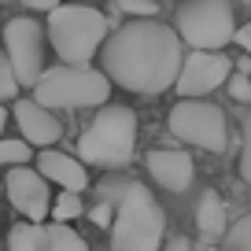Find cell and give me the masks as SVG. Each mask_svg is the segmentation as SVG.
I'll return each mask as SVG.
<instances>
[{
  "instance_id": "20",
  "label": "cell",
  "mask_w": 251,
  "mask_h": 251,
  "mask_svg": "<svg viewBox=\"0 0 251 251\" xmlns=\"http://www.w3.org/2000/svg\"><path fill=\"white\" fill-rule=\"evenodd\" d=\"M115 8L129 19H155L159 15V4L155 0H115Z\"/></svg>"
},
{
  "instance_id": "8",
  "label": "cell",
  "mask_w": 251,
  "mask_h": 251,
  "mask_svg": "<svg viewBox=\"0 0 251 251\" xmlns=\"http://www.w3.org/2000/svg\"><path fill=\"white\" fill-rule=\"evenodd\" d=\"M4 59H8L11 74H15L19 89H33V81L45 71V30L37 19L19 15L4 26Z\"/></svg>"
},
{
  "instance_id": "13",
  "label": "cell",
  "mask_w": 251,
  "mask_h": 251,
  "mask_svg": "<svg viewBox=\"0 0 251 251\" xmlns=\"http://www.w3.org/2000/svg\"><path fill=\"white\" fill-rule=\"evenodd\" d=\"M148 174L166 188V192H185V188L192 185V177H196V166H192V159H188L185 151H177V148H155L148 155Z\"/></svg>"
},
{
  "instance_id": "12",
  "label": "cell",
  "mask_w": 251,
  "mask_h": 251,
  "mask_svg": "<svg viewBox=\"0 0 251 251\" xmlns=\"http://www.w3.org/2000/svg\"><path fill=\"white\" fill-rule=\"evenodd\" d=\"M37 174L52 185H59L63 192H85L89 188V170L85 163H78V155H67V151H55V148H41L37 155Z\"/></svg>"
},
{
  "instance_id": "25",
  "label": "cell",
  "mask_w": 251,
  "mask_h": 251,
  "mask_svg": "<svg viewBox=\"0 0 251 251\" xmlns=\"http://www.w3.org/2000/svg\"><path fill=\"white\" fill-rule=\"evenodd\" d=\"M23 8H30V11H52V8H59L63 0H19Z\"/></svg>"
},
{
  "instance_id": "1",
  "label": "cell",
  "mask_w": 251,
  "mask_h": 251,
  "mask_svg": "<svg viewBox=\"0 0 251 251\" xmlns=\"http://www.w3.org/2000/svg\"><path fill=\"white\" fill-rule=\"evenodd\" d=\"M181 37L159 19H129L100 45L103 78L129 93H166L181 71Z\"/></svg>"
},
{
  "instance_id": "19",
  "label": "cell",
  "mask_w": 251,
  "mask_h": 251,
  "mask_svg": "<svg viewBox=\"0 0 251 251\" xmlns=\"http://www.w3.org/2000/svg\"><path fill=\"white\" fill-rule=\"evenodd\" d=\"M226 244H229V251H251V214L236 218L226 229Z\"/></svg>"
},
{
  "instance_id": "22",
  "label": "cell",
  "mask_w": 251,
  "mask_h": 251,
  "mask_svg": "<svg viewBox=\"0 0 251 251\" xmlns=\"http://www.w3.org/2000/svg\"><path fill=\"white\" fill-rule=\"evenodd\" d=\"M226 89H229V96H233V100H240V103L251 100V81H248V74H229Z\"/></svg>"
},
{
  "instance_id": "28",
  "label": "cell",
  "mask_w": 251,
  "mask_h": 251,
  "mask_svg": "<svg viewBox=\"0 0 251 251\" xmlns=\"http://www.w3.org/2000/svg\"><path fill=\"white\" fill-rule=\"evenodd\" d=\"M4 126H8V107L0 103V137H4Z\"/></svg>"
},
{
  "instance_id": "11",
  "label": "cell",
  "mask_w": 251,
  "mask_h": 251,
  "mask_svg": "<svg viewBox=\"0 0 251 251\" xmlns=\"http://www.w3.org/2000/svg\"><path fill=\"white\" fill-rule=\"evenodd\" d=\"M11 115H15V122H19V141H26L30 148H52L63 137L59 118L48 107H41L37 100H19Z\"/></svg>"
},
{
  "instance_id": "18",
  "label": "cell",
  "mask_w": 251,
  "mask_h": 251,
  "mask_svg": "<svg viewBox=\"0 0 251 251\" xmlns=\"http://www.w3.org/2000/svg\"><path fill=\"white\" fill-rule=\"evenodd\" d=\"M8 251H41V226L19 222V226L8 233Z\"/></svg>"
},
{
  "instance_id": "24",
  "label": "cell",
  "mask_w": 251,
  "mask_h": 251,
  "mask_svg": "<svg viewBox=\"0 0 251 251\" xmlns=\"http://www.w3.org/2000/svg\"><path fill=\"white\" fill-rule=\"evenodd\" d=\"M89 218H93V226L107 229V226H111V218H115V207H111V203H96L93 211H89Z\"/></svg>"
},
{
  "instance_id": "10",
  "label": "cell",
  "mask_w": 251,
  "mask_h": 251,
  "mask_svg": "<svg viewBox=\"0 0 251 251\" xmlns=\"http://www.w3.org/2000/svg\"><path fill=\"white\" fill-rule=\"evenodd\" d=\"M0 185H4V192H8L11 207H15L26 222L45 226L48 207H52V192H48V181L41 177L37 170H30V166H11L8 177L0 181Z\"/></svg>"
},
{
  "instance_id": "17",
  "label": "cell",
  "mask_w": 251,
  "mask_h": 251,
  "mask_svg": "<svg viewBox=\"0 0 251 251\" xmlns=\"http://www.w3.org/2000/svg\"><path fill=\"white\" fill-rule=\"evenodd\" d=\"M33 159V148L19 137H0V166H26Z\"/></svg>"
},
{
  "instance_id": "4",
  "label": "cell",
  "mask_w": 251,
  "mask_h": 251,
  "mask_svg": "<svg viewBox=\"0 0 251 251\" xmlns=\"http://www.w3.org/2000/svg\"><path fill=\"white\" fill-rule=\"evenodd\" d=\"M48 37L67 67H89L107 41V15L89 4H59L48 11Z\"/></svg>"
},
{
  "instance_id": "26",
  "label": "cell",
  "mask_w": 251,
  "mask_h": 251,
  "mask_svg": "<svg viewBox=\"0 0 251 251\" xmlns=\"http://www.w3.org/2000/svg\"><path fill=\"white\" fill-rule=\"evenodd\" d=\"M233 41H236V45H240V48H244V52H248V55H251V26H240V30H236V33H233Z\"/></svg>"
},
{
  "instance_id": "30",
  "label": "cell",
  "mask_w": 251,
  "mask_h": 251,
  "mask_svg": "<svg viewBox=\"0 0 251 251\" xmlns=\"http://www.w3.org/2000/svg\"><path fill=\"white\" fill-rule=\"evenodd\" d=\"M244 4H251V0H244Z\"/></svg>"
},
{
  "instance_id": "14",
  "label": "cell",
  "mask_w": 251,
  "mask_h": 251,
  "mask_svg": "<svg viewBox=\"0 0 251 251\" xmlns=\"http://www.w3.org/2000/svg\"><path fill=\"white\" fill-rule=\"evenodd\" d=\"M196 229L207 236V240H218L226 236V203L214 188H207L200 196V207H196Z\"/></svg>"
},
{
  "instance_id": "3",
  "label": "cell",
  "mask_w": 251,
  "mask_h": 251,
  "mask_svg": "<svg viewBox=\"0 0 251 251\" xmlns=\"http://www.w3.org/2000/svg\"><path fill=\"white\" fill-rule=\"evenodd\" d=\"M137 148V115L126 103H103L89 129L78 137V163L93 166H126Z\"/></svg>"
},
{
  "instance_id": "16",
  "label": "cell",
  "mask_w": 251,
  "mask_h": 251,
  "mask_svg": "<svg viewBox=\"0 0 251 251\" xmlns=\"http://www.w3.org/2000/svg\"><path fill=\"white\" fill-rule=\"evenodd\" d=\"M52 222H59V226H71V218H81L85 214V203H81L78 192H59V196L52 200Z\"/></svg>"
},
{
  "instance_id": "21",
  "label": "cell",
  "mask_w": 251,
  "mask_h": 251,
  "mask_svg": "<svg viewBox=\"0 0 251 251\" xmlns=\"http://www.w3.org/2000/svg\"><path fill=\"white\" fill-rule=\"evenodd\" d=\"M15 96H19V81H15V74H11L4 52H0V100H15Z\"/></svg>"
},
{
  "instance_id": "9",
  "label": "cell",
  "mask_w": 251,
  "mask_h": 251,
  "mask_svg": "<svg viewBox=\"0 0 251 251\" xmlns=\"http://www.w3.org/2000/svg\"><path fill=\"white\" fill-rule=\"evenodd\" d=\"M229 71H233V63H229L226 52H188L181 59V71H177V89L185 100H200V96L214 93L229 81Z\"/></svg>"
},
{
  "instance_id": "7",
  "label": "cell",
  "mask_w": 251,
  "mask_h": 251,
  "mask_svg": "<svg viewBox=\"0 0 251 251\" xmlns=\"http://www.w3.org/2000/svg\"><path fill=\"white\" fill-rule=\"evenodd\" d=\"M170 133L181 137L185 144H196L203 151H226L229 148V129H226V111L207 100H181L170 107Z\"/></svg>"
},
{
  "instance_id": "15",
  "label": "cell",
  "mask_w": 251,
  "mask_h": 251,
  "mask_svg": "<svg viewBox=\"0 0 251 251\" xmlns=\"http://www.w3.org/2000/svg\"><path fill=\"white\" fill-rule=\"evenodd\" d=\"M41 251H89L85 236H78L71 226H41Z\"/></svg>"
},
{
  "instance_id": "5",
  "label": "cell",
  "mask_w": 251,
  "mask_h": 251,
  "mask_svg": "<svg viewBox=\"0 0 251 251\" xmlns=\"http://www.w3.org/2000/svg\"><path fill=\"white\" fill-rule=\"evenodd\" d=\"M33 100L48 111L59 107H103L111 100V81L103 78V71L93 67H48L41 71V78L33 81Z\"/></svg>"
},
{
  "instance_id": "2",
  "label": "cell",
  "mask_w": 251,
  "mask_h": 251,
  "mask_svg": "<svg viewBox=\"0 0 251 251\" xmlns=\"http://www.w3.org/2000/svg\"><path fill=\"white\" fill-rule=\"evenodd\" d=\"M163 207L144 185L122 181L111 218V251H159L163 248Z\"/></svg>"
},
{
  "instance_id": "27",
  "label": "cell",
  "mask_w": 251,
  "mask_h": 251,
  "mask_svg": "<svg viewBox=\"0 0 251 251\" xmlns=\"http://www.w3.org/2000/svg\"><path fill=\"white\" fill-rule=\"evenodd\" d=\"M166 251H192V244H188L185 236H174V240L166 244Z\"/></svg>"
},
{
  "instance_id": "23",
  "label": "cell",
  "mask_w": 251,
  "mask_h": 251,
  "mask_svg": "<svg viewBox=\"0 0 251 251\" xmlns=\"http://www.w3.org/2000/svg\"><path fill=\"white\" fill-rule=\"evenodd\" d=\"M240 177L251 185V115L244 118V151H240Z\"/></svg>"
},
{
  "instance_id": "6",
  "label": "cell",
  "mask_w": 251,
  "mask_h": 251,
  "mask_svg": "<svg viewBox=\"0 0 251 251\" xmlns=\"http://www.w3.org/2000/svg\"><path fill=\"white\" fill-rule=\"evenodd\" d=\"M174 33L192 52H222L233 41V0H185L177 8Z\"/></svg>"
},
{
  "instance_id": "29",
  "label": "cell",
  "mask_w": 251,
  "mask_h": 251,
  "mask_svg": "<svg viewBox=\"0 0 251 251\" xmlns=\"http://www.w3.org/2000/svg\"><path fill=\"white\" fill-rule=\"evenodd\" d=\"M0 192H4V185H0Z\"/></svg>"
}]
</instances>
